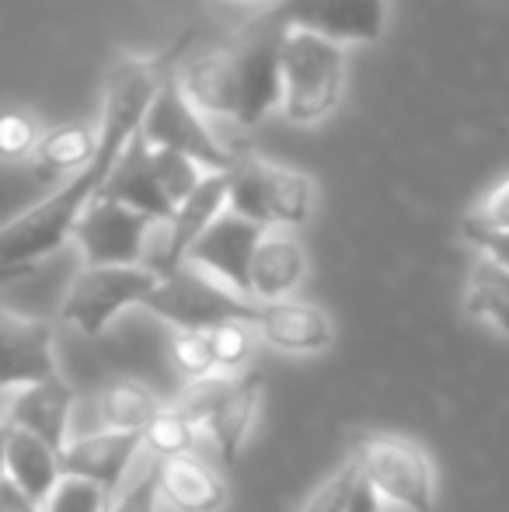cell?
I'll return each mask as SVG.
<instances>
[{
    "instance_id": "obj_31",
    "label": "cell",
    "mask_w": 509,
    "mask_h": 512,
    "mask_svg": "<svg viewBox=\"0 0 509 512\" xmlns=\"http://www.w3.org/2000/svg\"><path fill=\"white\" fill-rule=\"evenodd\" d=\"M161 502H157V485H154V464L140 474V478L126 481L123 492L109 502L105 512H157Z\"/></svg>"
},
{
    "instance_id": "obj_22",
    "label": "cell",
    "mask_w": 509,
    "mask_h": 512,
    "mask_svg": "<svg viewBox=\"0 0 509 512\" xmlns=\"http://www.w3.org/2000/svg\"><path fill=\"white\" fill-rule=\"evenodd\" d=\"M464 310L485 328L509 335V269L478 255L464 279Z\"/></svg>"
},
{
    "instance_id": "obj_33",
    "label": "cell",
    "mask_w": 509,
    "mask_h": 512,
    "mask_svg": "<svg viewBox=\"0 0 509 512\" xmlns=\"http://www.w3.org/2000/svg\"><path fill=\"white\" fill-rule=\"evenodd\" d=\"M461 230H464V237H468V241L478 248V255L492 258L496 265L509 269V230H485V227H478V223H471V220H464Z\"/></svg>"
},
{
    "instance_id": "obj_18",
    "label": "cell",
    "mask_w": 509,
    "mask_h": 512,
    "mask_svg": "<svg viewBox=\"0 0 509 512\" xmlns=\"http://www.w3.org/2000/svg\"><path fill=\"white\" fill-rule=\"evenodd\" d=\"M307 276V251L293 237V230H262L252 255V300L255 304H276L290 300Z\"/></svg>"
},
{
    "instance_id": "obj_12",
    "label": "cell",
    "mask_w": 509,
    "mask_h": 512,
    "mask_svg": "<svg viewBox=\"0 0 509 512\" xmlns=\"http://www.w3.org/2000/svg\"><path fill=\"white\" fill-rule=\"evenodd\" d=\"M56 373L53 324L0 304V394H14Z\"/></svg>"
},
{
    "instance_id": "obj_14",
    "label": "cell",
    "mask_w": 509,
    "mask_h": 512,
    "mask_svg": "<svg viewBox=\"0 0 509 512\" xmlns=\"http://www.w3.org/2000/svg\"><path fill=\"white\" fill-rule=\"evenodd\" d=\"M70 418H74V387L60 373L7 394L4 422L32 432L35 439L53 446L56 453L70 443Z\"/></svg>"
},
{
    "instance_id": "obj_30",
    "label": "cell",
    "mask_w": 509,
    "mask_h": 512,
    "mask_svg": "<svg viewBox=\"0 0 509 512\" xmlns=\"http://www.w3.org/2000/svg\"><path fill=\"white\" fill-rule=\"evenodd\" d=\"M171 363H175L182 373H189V380L217 373L213 370L210 338H206V331H175V338H171Z\"/></svg>"
},
{
    "instance_id": "obj_21",
    "label": "cell",
    "mask_w": 509,
    "mask_h": 512,
    "mask_svg": "<svg viewBox=\"0 0 509 512\" xmlns=\"http://www.w3.org/2000/svg\"><path fill=\"white\" fill-rule=\"evenodd\" d=\"M164 408V401L150 391L140 380H109V384L98 391V425L102 429H116V432H136L143 436L154 415Z\"/></svg>"
},
{
    "instance_id": "obj_17",
    "label": "cell",
    "mask_w": 509,
    "mask_h": 512,
    "mask_svg": "<svg viewBox=\"0 0 509 512\" xmlns=\"http://www.w3.org/2000/svg\"><path fill=\"white\" fill-rule=\"evenodd\" d=\"M262 394H265V377L255 370H245L238 377H231L224 398L217 401V408L210 411V418L203 422V432L213 439L220 460L227 467L238 464L241 450H245L248 436L255 429L258 408H262Z\"/></svg>"
},
{
    "instance_id": "obj_6",
    "label": "cell",
    "mask_w": 509,
    "mask_h": 512,
    "mask_svg": "<svg viewBox=\"0 0 509 512\" xmlns=\"http://www.w3.org/2000/svg\"><path fill=\"white\" fill-rule=\"evenodd\" d=\"M140 140L147 147L185 154L203 171H231L234 161H238V154L210 129L206 115L189 102V95L178 84V70L168 74V81L161 84V91L150 102L140 122Z\"/></svg>"
},
{
    "instance_id": "obj_34",
    "label": "cell",
    "mask_w": 509,
    "mask_h": 512,
    "mask_svg": "<svg viewBox=\"0 0 509 512\" xmlns=\"http://www.w3.org/2000/svg\"><path fill=\"white\" fill-rule=\"evenodd\" d=\"M346 512H384V502L377 499L374 488L360 478V481H356V488H353V499H349Z\"/></svg>"
},
{
    "instance_id": "obj_29",
    "label": "cell",
    "mask_w": 509,
    "mask_h": 512,
    "mask_svg": "<svg viewBox=\"0 0 509 512\" xmlns=\"http://www.w3.org/2000/svg\"><path fill=\"white\" fill-rule=\"evenodd\" d=\"M105 509H109V495L81 478H60V485L53 488V495L42 506V512H105Z\"/></svg>"
},
{
    "instance_id": "obj_7",
    "label": "cell",
    "mask_w": 509,
    "mask_h": 512,
    "mask_svg": "<svg viewBox=\"0 0 509 512\" xmlns=\"http://www.w3.org/2000/svg\"><path fill=\"white\" fill-rule=\"evenodd\" d=\"M157 286L147 265H84L60 304V317L81 335L98 338L129 307H143Z\"/></svg>"
},
{
    "instance_id": "obj_25",
    "label": "cell",
    "mask_w": 509,
    "mask_h": 512,
    "mask_svg": "<svg viewBox=\"0 0 509 512\" xmlns=\"http://www.w3.org/2000/svg\"><path fill=\"white\" fill-rule=\"evenodd\" d=\"M210 338V356H213V370L227 373V377H238L248 370L255 356V324L252 321H227L217 328L206 331Z\"/></svg>"
},
{
    "instance_id": "obj_5",
    "label": "cell",
    "mask_w": 509,
    "mask_h": 512,
    "mask_svg": "<svg viewBox=\"0 0 509 512\" xmlns=\"http://www.w3.org/2000/svg\"><path fill=\"white\" fill-rule=\"evenodd\" d=\"M349 457L356 471L377 492L381 502L405 512H433L436 509V471L429 453L405 436H363Z\"/></svg>"
},
{
    "instance_id": "obj_26",
    "label": "cell",
    "mask_w": 509,
    "mask_h": 512,
    "mask_svg": "<svg viewBox=\"0 0 509 512\" xmlns=\"http://www.w3.org/2000/svg\"><path fill=\"white\" fill-rule=\"evenodd\" d=\"M147 150H150V171H154L164 199L171 203V209H178L196 192V185L203 182L206 171L196 161H189L185 154H175V150H161V147H147Z\"/></svg>"
},
{
    "instance_id": "obj_28",
    "label": "cell",
    "mask_w": 509,
    "mask_h": 512,
    "mask_svg": "<svg viewBox=\"0 0 509 512\" xmlns=\"http://www.w3.org/2000/svg\"><path fill=\"white\" fill-rule=\"evenodd\" d=\"M360 481V471H356V460L346 457L311 495L304 499L300 512H346L349 499H353V488Z\"/></svg>"
},
{
    "instance_id": "obj_16",
    "label": "cell",
    "mask_w": 509,
    "mask_h": 512,
    "mask_svg": "<svg viewBox=\"0 0 509 512\" xmlns=\"http://www.w3.org/2000/svg\"><path fill=\"white\" fill-rule=\"evenodd\" d=\"M157 502L175 512H220L227 502V481L199 453L154 460Z\"/></svg>"
},
{
    "instance_id": "obj_2",
    "label": "cell",
    "mask_w": 509,
    "mask_h": 512,
    "mask_svg": "<svg viewBox=\"0 0 509 512\" xmlns=\"http://www.w3.org/2000/svg\"><path fill=\"white\" fill-rule=\"evenodd\" d=\"M283 39L286 21L279 18V11H265L238 28L227 42L185 63L178 70V84L203 115L252 129L272 108H279Z\"/></svg>"
},
{
    "instance_id": "obj_20",
    "label": "cell",
    "mask_w": 509,
    "mask_h": 512,
    "mask_svg": "<svg viewBox=\"0 0 509 512\" xmlns=\"http://www.w3.org/2000/svg\"><path fill=\"white\" fill-rule=\"evenodd\" d=\"M4 471H7V481H11L21 495H28L35 506H46V499L53 495V488L60 485V478H63L60 453L42 443V439H35L32 432L14 429V425H7Z\"/></svg>"
},
{
    "instance_id": "obj_24",
    "label": "cell",
    "mask_w": 509,
    "mask_h": 512,
    "mask_svg": "<svg viewBox=\"0 0 509 512\" xmlns=\"http://www.w3.org/2000/svg\"><path fill=\"white\" fill-rule=\"evenodd\" d=\"M199 425L185 415L182 408L164 405L154 415V422L143 429V450L154 460H171V457H185V453H196L199 446Z\"/></svg>"
},
{
    "instance_id": "obj_38",
    "label": "cell",
    "mask_w": 509,
    "mask_h": 512,
    "mask_svg": "<svg viewBox=\"0 0 509 512\" xmlns=\"http://www.w3.org/2000/svg\"><path fill=\"white\" fill-rule=\"evenodd\" d=\"M4 405H7V394H0V418H4Z\"/></svg>"
},
{
    "instance_id": "obj_10",
    "label": "cell",
    "mask_w": 509,
    "mask_h": 512,
    "mask_svg": "<svg viewBox=\"0 0 509 512\" xmlns=\"http://www.w3.org/2000/svg\"><path fill=\"white\" fill-rule=\"evenodd\" d=\"M286 28L311 32L335 46H374L387 25V0H283Z\"/></svg>"
},
{
    "instance_id": "obj_35",
    "label": "cell",
    "mask_w": 509,
    "mask_h": 512,
    "mask_svg": "<svg viewBox=\"0 0 509 512\" xmlns=\"http://www.w3.org/2000/svg\"><path fill=\"white\" fill-rule=\"evenodd\" d=\"M0 512H42V506H35L28 495H21L11 481L0 485Z\"/></svg>"
},
{
    "instance_id": "obj_37",
    "label": "cell",
    "mask_w": 509,
    "mask_h": 512,
    "mask_svg": "<svg viewBox=\"0 0 509 512\" xmlns=\"http://www.w3.org/2000/svg\"><path fill=\"white\" fill-rule=\"evenodd\" d=\"M4 439H7V422L0 418V485L7 481V471H4Z\"/></svg>"
},
{
    "instance_id": "obj_19",
    "label": "cell",
    "mask_w": 509,
    "mask_h": 512,
    "mask_svg": "<svg viewBox=\"0 0 509 512\" xmlns=\"http://www.w3.org/2000/svg\"><path fill=\"white\" fill-rule=\"evenodd\" d=\"M98 196L112 199V203H123L157 223H168L171 216H175V209H171L161 185H157L154 171H150V150H147V143L140 140V133L133 136V143H129L126 154L119 157L116 171L109 175V182H105V189L98 192Z\"/></svg>"
},
{
    "instance_id": "obj_13",
    "label": "cell",
    "mask_w": 509,
    "mask_h": 512,
    "mask_svg": "<svg viewBox=\"0 0 509 512\" xmlns=\"http://www.w3.org/2000/svg\"><path fill=\"white\" fill-rule=\"evenodd\" d=\"M140 450H143V436H136V432L95 429L88 436H77L63 446L60 471L63 478H81L98 485L112 502L116 492H123Z\"/></svg>"
},
{
    "instance_id": "obj_3",
    "label": "cell",
    "mask_w": 509,
    "mask_h": 512,
    "mask_svg": "<svg viewBox=\"0 0 509 512\" xmlns=\"http://www.w3.org/2000/svg\"><path fill=\"white\" fill-rule=\"evenodd\" d=\"M279 112L293 126H318L339 108L346 88V49L311 32L286 28L279 53Z\"/></svg>"
},
{
    "instance_id": "obj_32",
    "label": "cell",
    "mask_w": 509,
    "mask_h": 512,
    "mask_svg": "<svg viewBox=\"0 0 509 512\" xmlns=\"http://www.w3.org/2000/svg\"><path fill=\"white\" fill-rule=\"evenodd\" d=\"M468 220L485 230H509V178L496 182L485 192L482 203L475 206V213H471Z\"/></svg>"
},
{
    "instance_id": "obj_27",
    "label": "cell",
    "mask_w": 509,
    "mask_h": 512,
    "mask_svg": "<svg viewBox=\"0 0 509 512\" xmlns=\"http://www.w3.org/2000/svg\"><path fill=\"white\" fill-rule=\"evenodd\" d=\"M46 129L25 108H0V161H28L39 150Z\"/></svg>"
},
{
    "instance_id": "obj_8",
    "label": "cell",
    "mask_w": 509,
    "mask_h": 512,
    "mask_svg": "<svg viewBox=\"0 0 509 512\" xmlns=\"http://www.w3.org/2000/svg\"><path fill=\"white\" fill-rule=\"evenodd\" d=\"M143 307L161 317V321H168L175 331H210L227 321L255 324L258 310L252 300L224 290L220 283H213L210 276H203V272H196L185 262L178 269H171L168 276L157 279L154 293H150Z\"/></svg>"
},
{
    "instance_id": "obj_15",
    "label": "cell",
    "mask_w": 509,
    "mask_h": 512,
    "mask_svg": "<svg viewBox=\"0 0 509 512\" xmlns=\"http://www.w3.org/2000/svg\"><path fill=\"white\" fill-rule=\"evenodd\" d=\"M255 335L286 356H318L332 345L335 328L325 307L290 297L276 304H258Z\"/></svg>"
},
{
    "instance_id": "obj_11",
    "label": "cell",
    "mask_w": 509,
    "mask_h": 512,
    "mask_svg": "<svg viewBox=\"0 0 509 512\" xmlns=\"http://www.w3.org/2000/svg\"><path fill=\"white\" fill-rule=\"evenodd\" d=\"M258 237H262V227L241 220V216H234V213H224L210 223V230H206L196 244H192L189 255H185V265H192L196 272L210 276L213 283H220L224 290L252 300L248 276H252V255L258 248Z\"/></svg>"
},
{
    "instance_id": "obj_23",
    "label": "cell",
    "mask_w": 509,
    "mask_h": 512,
    "mask_svg": "<svg viewBox=\"0 0 509 512\" xmlns=\"http://www.w3.org/2000/svg\"><path fill=\"white\" fill-rule=\"evenodd\" d=\"M98 133L88 126H56L46 129L35 150L42 171H84L95 157Z\"/></svg>"
},
{
    "instance_id": "obj_36",
    "label": "cell",
    "mask_w": 509,
    "mask_h": 512,
    "mask_svg": "<svg viewBox=\"0 0 509 512\" xmlns=\"http://www.w3.org/2000/svg\"><path fill=\"white\" fill-rule=\"evenodd\" d=\"M32 269H35V265H4V262H0V290H4V286H11V283H18V279L32 276Z\"/></svg>"
},
{
    "instance_id": "obj_1",
    "label": "cell",
    "mask_w": 509,
    "mask_h": 512,
    "mask_svg": "<svg viewBox=\"0 0 509 512\" xmlns=\"http://www.w3.org/2000/svg\"><path fill=\"white\" fill-rule=\"evenodd\" d=\"M185 42H189V35L171 49H164V53H123L112 63L109 74H105L102 115H98L95 129V157H91L88 168L77 171L53 196H46L42 203H35L32 209H25L21 216H14V220H7L0 227V262L35 265L74 237L77 220L98 199V192L105 189L109 175L116 171L119 157L126 154L133 136L140 133V122L147 115L150 102H154V95L168 81V74H175V63L182 60Z\"/></svg>"
},
{
    "instance_id": "obj_9",
    "label": "cell",
    "mask_w": 509,
    "mask_h": 512,
    "mask_svg": "<svg viewBox=\"0 0 509 512\" xmlns=\"http://www.w3.org/2000/svg\"><path fill=\"white\" fill-rule=\"evenodd\" d=\"M157 227L161 223L150 216L98 196L77 220L74 241L84 265H143Z\"/></svg>"
},
{
    "instance_id": "obj_4",
    "label": "cell",
    "mask_w": 509,
    "mask_h": 512,
    "mask_svg": "<svg viewBox=\"0 0 509 512\" xmlns=\"http://www.w3.org/2000/svg\"><path fill=\"white\" fill-rule=\"evenodd\" d=\"M227 213L262 230H297L311 220L314 178L286 164L245 154L227 171Z\"/></svg>"
}]
</instances>
